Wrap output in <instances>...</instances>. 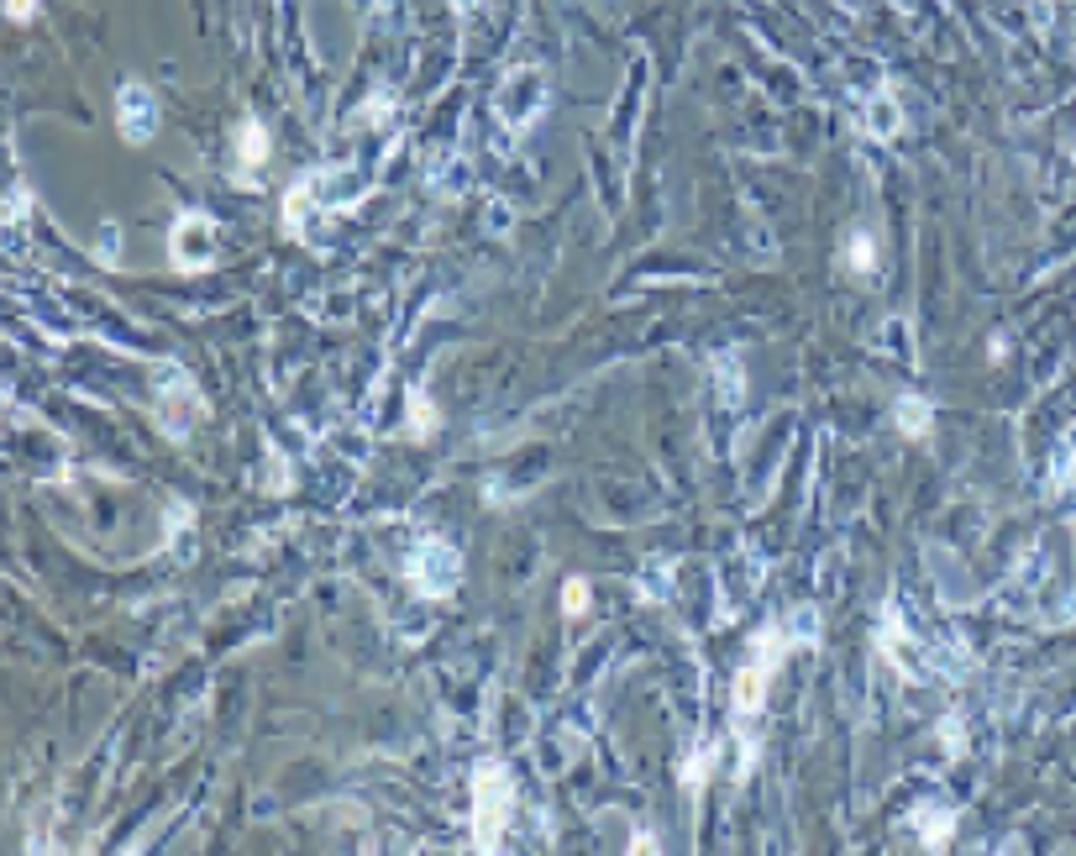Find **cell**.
I'll use <instances>...</instances> for the list:
<instances>
[{
	"label": "cell",
	"mask_w": 1076,
	"mask_h": 856,
	"mask_svg": "<svg viewBox=\"0 0 1076 856\" xmlns=\"http://www.w3.org/2000/svg\"><path fill=\"white\" fill-rule=\"evenodd\" d=\"M893 420H898V431L909 441H924L930 437V426H935V410H930V399L924 395H903L893 405Z\"/></svg>",
	"instance_id": "7c38bea8"
},
{
	"label": "cell",
	"mask_w": 1076,
	"mask_h": 856,
	"mask_svg": "<svg viewBox=\"0 0 1076 856\" xmlns=\"http://www.w3.org/2000/svg\"><path fill=\"white\" fill-rule=\"evenodd\" d=\"M494 111H499V121H504L510 132H525V126H531V121L546 111V74H541V69H531V63L510 69V74H504V84L494 90Z\"/></svg>",
	"instance_id": "8992f818"
},
{
	"label": "cell",
	"mask_w": 1076,
	"mask_h": 856,
	"mask_svg": "<svg viewBox=\"0 0 1076 856\" xmlns=\"http://www.w3.org/2000/svg\"><path fill=\"white\" fill-rule=\"evenodd\" d=\"M368 195V184L347 169V163H331V169H310L305 180L289 184L284 195V232L289 237H305V216H331V211H347L352 200Z\"/></svg>",
	"instance_id": "7a4b0ae2"
},
{
	"label": "cell",
	"mask_w": 1076,
	"mask_h": 856,
	"mask_svg": "<svg viewBox=\"0 0 1076 856\" xmlns=\"http://www.w3.org/2000/svg\"><path fill=\"white\" fill-rule=\"evenodd\" d=\"M515 815V777L504 762L473 767V852H499Z\"/></svg>",
	"instance_id": "3957f363"
},
{
	"label": "cell",
	"mask_w": 1076,
	"mask_h": 856,
	"mask_svg": "<svg viewBox=\"0 0 1076 856\" xmlns=\"http://www.w3.org/2000/svg\"><path fill=\"white\" fill-rule=\"evenodd\" d=\"M404 578L416 583V594L426 599H447L462 583V558L447 537H420L404 558Z\"/></svg>",
	"instance_id": "5b68a950"
},
{
	"label": "cell",
	"mask_w": 1076,
	"mask_h": 856,
	"mask_svg": "<svg viewBox=\"0 0 1076 856\" xmlns=\"http://www.w3.org/2000/svg\"><path fill=\"white\" fill-rule=\"evenodd\" d=\"M263 159H268V126H263L258 116H247L237 126V169H232V180L253 190V184H258Z\"/></svg>",
	"instance_id": "9c48e42d"
},
{
	"label": "cell",
	"mask_w": 1076,
	"mask_h": 856,
	"mask_svg": "<svg viewBox=\"0 0 1076 856\" xmlns=\"http://www.w3.org/2000/svg\"><path fill=\"white\" fill-rule=\"evenodd\" d=\"M95 263H105V268H116V263H121V226H116V221H105V226H100Z\"/></svg>",
	"instance_id": "2e32d148"
},
{
	"label": "cell",
	"mask_w": 1076,
	"mask_h": 856,
	"mask_svg": "<svg viewBox=\"0 0 1076 856\" xmlns=\"http://www.w3.org/2000/svg\"><path fill=\"white\" fill-rule=\"evenodd\" d=\"M168 253H174V268L180 274H205V268H216V221L205 216V211H180L174 221V232H168Z\"/></svg>",
	"instance_id": "52a82bcc"
},
{
	"label": "cell",
	"mask_w": 1076,
	"mask_h": 856,
	"mask_svg": "<svg viewBox=\"0 0 1076 856\" xmlns=\"http://www.w3.org/2000/svg\"><path fill=\"white\" fill-rule=\"evenodd\" d=\"M32 17H38V0H6V21L11 27H27Z\"/></svg>",
	"instance_id": "ac0fdd59"
},
{
	"label": "cell",
	"mask_w": 1076,
	"mask_h": 856,
	"mask_svg": "<svg viewBox=\"0 0 1076 856\" xmlns=\"http://www.w3.org/2000/svg\"><path fill=\"white\" fill-rule=\"evenodd\" d=\"M158 121H163L158 95H153L147 84H142V80L121 84V90H116V132H121V142L147 147V142L158 137Z\"/></svg>",
	"instance_id": "ba28073f"
},
{
	"label": "cell",
	"mask_w": 1076,
	"mask_h": 856,
	"mask_svg": "<svg viewBox=\"0 0 1076 856\" xmlns=\"http://www.w3.org/2000/svg\"><path fill=\"white\" fill-rule=\"evenodd\" d=\"M861 121H867V132L878 142H893L898 132H903V111H898V100L893 90H878V95L867 100V111H861Z\"/></svg>",
	"instance_id": "30bf717a"
},
{
	"label": "cell",
	"mask_w": 1076,
	"mask_h": 856,
	"mask_svg": "<svg viewBox=\"0 0 1076 856\" xmlns=\"http://www.w3.org/2000/svg\"><path fill=\"white\" fill-rule=\"evenodd\" d=\"M153 405H158V426L168 441H184L189 426L205 420V399H199L195 379L184 374L180 363H163L158 379H153Z\"/></svg>",
	"instance_id": "277c9868"
},
{
	"label": "cell",
	"mask_w": 1076,
	"mask_h": 856,
	"mask_svg": "<svg viewBox=\"0 0 1076 856\" xmlns=\"http://www.w3.org/2000/svg\"><path fill=\"white\" fill-rule=\"evenodd\" d=\"M583 610H588V583H583V578H567V583H562V615L573 620V615H583Z\"/></svg>",
	"instance_id": "e0dca14e"
},
{
	"label": "cell",
	"mask_w": 1076,
	"mask_h": 856,
	"mask_svg": "<svg viewBox=\"0 0 1076 856\" xmlns=\"http://www.w3.org/2000/svg\"><path fill=\"white\" fill-rule=\"evenodd\" d=\"M940 741H945V746L961 757V752H966V731H961V720H945V725H940Z\"/></svg>",
	"instance_id": "d6986e66"
},
{
	"label": "cell",
	"mask_w": 1076,
	"mask_h": 856,
	"mask_svg": "<svg viewBox=\"0 0 1076 856\" xmlns=\"http://www.w3.org/2000/svg\"><path fill=\"white\" fill-rule=\"evenodd\" d=\"M914 825H919V840H924L930 852H940V846L951 840V830H956V815H951V809H914Z\"/></svg>",
	"instance_id": "4fadbf2b"
},
{
	"label": "cell",
	"mask_w": 1076,
	"mask_h": 856,
	"mask_svg": "<svg viewBox=\"0 0 1076 856\" xmlns=\"http://www.w3.org/2000/svg\"><path fill=\"white\" fill-rule=\"evenodd\" d=\"M819 641V615L814 604L793 610L788 625H761L751 631V658L740 662L736 673V689H730V725H736V741H740V767L736 777H751L757 767V752H761V710H767V689L778 677L782 658L798 652V646H814Z\"/></svg>",
	"instance_id": "6da1fadb"
},
{
	"label": "cell",
	"mask_w": 1076,
	"mask_h": 856,
	"mask_svg": "<svg viewBox=\"0 0 1076 856\" xmlns=\"http://www.w3.org/2000/svg\"><path fill=\"white\" fill-rule=\"evenodd\" d=\"M715 762H719V741H698L694 752H688V762H683V794L698 798L704 788H709V777H715Z\"/></svg>",
	"instance_id": "8fae6325"
},
{
	"label": "cell",
	"mask_w": 1076,
	"mask_h": 856,
	"mask_svg": "<svg viewBox=\"0 0 1076 856\" xmlns=\"http://www.w3.org/2000/svg\"><path fill=\"white\" fill-rule=\"evenodd\" d=\"M846 268L851 274H872L878 268V242L867 237V232H851V242H846Z\"/></svg>",
	"instance_id": "9a60e30c"
},
{
	"label": "cell",
	"mask_w": 1076,
	"mask_h": 856,
	"mask_svg": "<svg viewBox=\"0 0 1076 856\" xmlns=\"http://www.w3.org/2000/svg\"><path fill=\"white\" fill-rule=\"evenodd\" d=\"M410 426H404V437L410 441H426L431 431H437V410H431V399H426V389H410Z\"/></svg>",
	"instance_id": "5bb4252c"
}]
</instances>
